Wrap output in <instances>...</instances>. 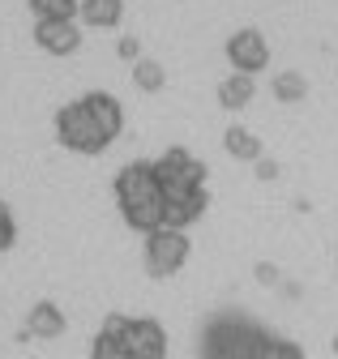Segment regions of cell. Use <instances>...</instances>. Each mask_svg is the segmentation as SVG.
Segmentation results:
<instances>
[{
  "instance_id": "obj_1",
  "label": "cell",
  "mask_w": 338,
  "mask_h": 359,
  "mask_svg": "<svg viewBox=\"0 0 338 359\" xmlns=\"http://www.w3.org/2000/svg\"><path fill=\"white\" fill-rule=\"evenodd\" d=\"M124 128V107L107 90H90L56 111V142L73 154H103Z\"/></svg>"
},
{
  "instance_id": "obj_2",
  "label": "cell",
  "mask_w": 338,
  "mask_h": 359,
  "mask_svg": "<svg viewBox=\"0 0 338 359\" xmlns=\"http://www.w3.org/2000/svg\"><path fill=\"white\" fill-rule=\"evenodd\" d=\"M154 171H158L163 193H167V227H189V222H197L210 205L201 158H193L184 146H172L167 154L154 158Z\"/></svg>"
},
{
  "instance_id": "obj_3",
  "label": "cell",
  "mask_w": 338,
  "mask_h": 359,
  "mask_svg": "<svg viewBox=\"0 0 338 359\" xmlns=\"http://www.w3.org/2000/svg\"><path fill=\"white\" fill-rule=\"evenodd\" d=\"M90 359H167V330L154 317H124L111 312L95 334Z\"/></svg>"
},
{
  "instance_id": "obj_4",
  "label": "cell",
  "mask_w": 338,
  "mask_h": 359,
  "mask_svg": "<svg viewBox=\"0 0 338 359\" xmlns=\"http://www.w3.org/2000/svg\"><path fill=\"white\" fill-rule=\"evenodd\" d=\"M116 205H120L124 222L142 236L154 227H167V193H163L154 163H129L116 175Z\"/></svg>"
},
{
  "instance_id": "obj_5",
  "label": "cell",
  "mask_w": 338,
  "mask_h": 359,
  "mask_svg": "<svg viewBox=\"0 0 338 359\" xmlns=\"http://www.w3.org/2000/svg\"><path fill=\"white\" fill-rule=\"evenodd\" d=\"M189 252H193V244H189L184 227H154V231H146V252H142L146 257V274L150 278L180 274Z\"/></svg>"
},
{
  "instance_id": "obj_6",
  "label": "cell",
  "mask_w": 338,
  "mask_h": 359,
  "mask_svg": "<svg viewBox=\"0 0 338 359\" xmlns=\"http://www.w3.org/2000/svg\"><path fill=\"white\" fill-rule=\"evenodd\" d=\"M227 60H231L236 73H248V77H257L262 69H270V43H266V34L252 30V26L236 30L227 39Z\"/></svg>"
},
{
  "instance_id": "obj_7",
  "label": "cell",
  "mask_w": 338,
  "mask_h": 359,
  "mask_svg": "<svg viewBox=\"0 0 338 359\" xmlns=\"http://www.w3.org/2000/svg\"><path fill=\"white\" fill-rule=\"evenodd\" d=\"M34 43L48 56H73L81 48V26L77 18H60V22H34Z\"/></svg>"
},
{
  "instance_id": "obj_8",
  "label": "cell",
  "mask_w": 338,
  "mask_h": 359,
  "mask_svg": "<svg viewBox=\"0 0 338 359\" xmlns=\"http://www.w3.org/2000/svg\"><path fill=\"white\" fill-rule=\"evenodd\" d=\"M77 18L90 30H116L124 22V0H77Z\"/></svg>"
},
{
  "instance_id": "obj_9",
  "label": "cell",
  "mask_w": 338,
  "mask_h": 359,
  "mask_svg": "<svg viewBox=\"0 0 338 359\" xmlns=\"http://www.w3.org/2000/svg\"><path fill=\"white\" fill-rule=\"evenodd\" d=\"M252 99H257V81H252L248 73H227V77L219 81V107L240 111V107H248Z\"/></svg>"
},
{
  "instance_id": "obj_10",
  "label": "cell",
  "mask_w": 338,
  "mask_h": 359,
  "mask_svg": "<svg viewBox=\"0 0 338 359\" xmlns=\"http://www.w3.org/2000/svg\"><path fill=\"white\" fill-rule=\"evenodd\" d=\"M223 146H227V154L240 158V163H257V158L266 154L262 137H257V133H248L244 124H231V128L223 133Z\"/></svg>"
},
{
  "instance_id": "obj_11",
  "label": "cell",
  "mask_w": 338,
  "mask_h": 359,
  "mask_svg": "<svg viewBox=\"0 0 338 359\" xmlns=\"http://www.w3.org/2000/svg\"><path fill=\"white\" fill-rule=\"evenodd\" d=\"M274 99L278 103H304L309 99V77L300 69H278L274 73Z\"/></svg>"
},
{
  "instance_id": "obj_12",
  "label": "cell",
  "mask_w": 338,
  "mask_h": 359,
  "mask_svg": "<svg viewBox=\"0 0 338 359\" xmlns=\"http://www.w3.org/2000/svg\"><path fill=\"white\" fill-rule=\"evenodd\" d=\"M30 334L34 338H60L65 334V312L56 304H34L30 308Z\"/></svg>"
},
{
  "instance_id": "obj_13",
  "label": "cell",
  "mask_w": 338,
  "mask_h": 359,
  "mask_svg": "<svg viewBox=\"0 0 338 359\" xmlns=\"http://www.w3.org/2000/svg\"><path fill=\"white\" fill-rule=\"evenodd\" d=\"M26 9L34 13V22H60L77 18V0H26Z\"/></svg>"
},
{
  "instance_id": "obj_14",
  "label": "cell",
  "mask_w": 338,
  "mask_h": 359,
  "mask_svg": "<svg viewBox=\"0 0 338 359\" xmlns=\"http://www.w3.org/2000/svg\"><path fill=\"white\" fill-rule=\"evenodd\" d=\"M133 81H137V90L154 95V90H163V86H167V73H163V65H158V60H133Z\"/></svg>"
},
{
  "instance_id": "obj_15",
  "label": "cell",
  "mask_w": 338,
  "mask_h": 359,
  "mask_svg": "<svg viewBox=\"0 0 338 359\" xmlns=\"http://www.w3.org/2000/svg\"><path fill=\"white\" fill-rule=\"evenodd\" d=\"M262 359H304V351L295 346V342L274 338V342H266V346H262Z\"/></svg>"
},
{
  "instance_id": "obj_16",
  "label": "cell",
  "mask_w": 338,
  "mask_h": 359,
  "mask_svg": "<svg viewBox=\"0 0 338 359\" xmlns=\"http://www.w3.org/2000/svg\"><path fill=\"white\" fill-rule=\"evenodd\" d=\"M13 240H18V222H13L9 205H0V252L13 248Z\"/></svg>"
},
{
  "instance_id": "obj_17",
  "label": "cell",
  "mask_w": 338,
  "mask_h": 359,
  "mask_svg": "<svg viewBox=\"0 0 338 359\" xmlns=\"http://www.w3.org/2000/svg\"><path fill=\"white\" fill-rule=\"evenodd\" d=\"M116 52H120L124 60H142V56H137V52H142V43H137V39H120V43H116Z\"/></svg>"
},
{
  "instance_id": "obj_18",
  "label": "cell",
  "mask_w": 338,
  "mask_h": 359,
  "mask_svg": "<svg viewBox=\"0 0 338 359\" xmlns=\"http://www.w3.org/2000/svg\"><path fill=\"white\" fill-rule=\"evenodd\" d=\"M257 175H262V180H274V175H278V167H274V163H266V158H257Z\"/></svg>"
},
{
  "instance_id": "obj_19",
  "label": "cell",
  "mask_w": 338,
  "mask_h": 359,
  "mask_svg": "<svg viewBox=\"0 0 338 359\" xmlns=\"http://www.w3.org/2000/svg\"><path fill=\"white\" fill-rule=\"evenodd\" d=\"M334 351H338V338H334Z\"/></svg>"
}]
</instances>
